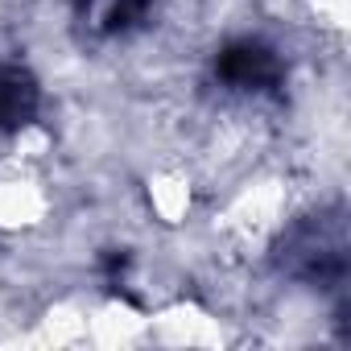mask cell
<instances>
[{"mask_svg": "<svg viewBox=\"0 0 351 351\" xmlns=\"http://www.w3.org/2000/svg\"><path fill=\"white\" fill-rule=\"evenodd\" d=\"M223 75L232 83H240V87H248V83L261 87V83H273L277 79V58L265 46H236L223 58Z\"/></svg>", "mask_w": 351, "mask_h": 351, "instance_id": "2", "label": "cell"}, {"mask_svg": "<svg viewBox=\"0 0 351 351\" xmlns=\"http://www.w3.org/2000/svg\"><path fill=\"white\" fill-rule=\"evenodd\" d=\"M38 112V83L21 66H0V128L29 124Z\"/></svg>", "mask_w": 351, "mask_h": 351, "instance_id": "1", "label": "cell"}]
</instances>
